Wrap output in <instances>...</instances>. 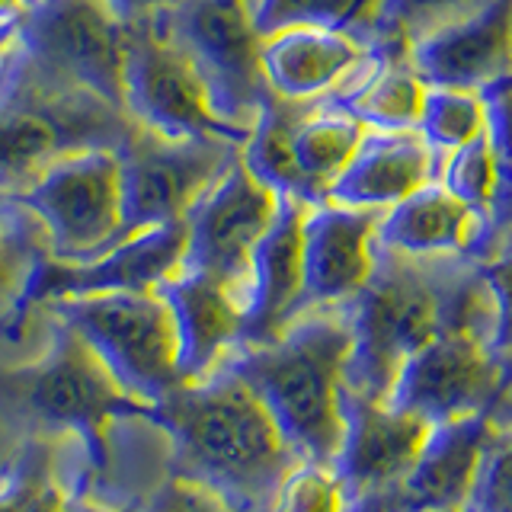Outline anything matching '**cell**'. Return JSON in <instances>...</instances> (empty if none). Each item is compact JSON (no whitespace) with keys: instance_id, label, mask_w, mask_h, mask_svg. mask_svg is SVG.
<instances>
[{"instance_id":"1","label":"cell","mask_w":512,"mask_h":512,"mask_svg":"<svg viewBox=\"0 0 512 512\" xmlns=\"http://www.w3.org/2000/svg\"><path fill=\"white\" fill-rule=\"evenodd\" d=\"M346 388L388 404L404 362L445 330L493 336V295L474 256H407L375 244V269L349 301Z\"/></svg>"},{"instance_id":"2","label":"cell","mask_w":512,"mask_h":512,"mask_svg":"<svg viewBox=\"0 0 512 512\" xmlns=\"http://www.w3.org/2000/svg\"><path fill=\"white\" fill-rule=\"evenodd\" d=\"M151 426L170 439L167 471L208 487L237 512H269L301 464L263 400L228 365L167 394Z\"/></svg>"},{"instance_id":"3","label":"cell","mask_w":512,"mask_h":512,"mask_svg":"<svg viewBox=\"0 0 512 512\" xmlns=\"http://www.w3.org/2000/svg\"><path fill=\"white\" fill-rule=\"evenodd\" d=\"M352 352L349 304L298 314L266 343H240L221 365L237 372L301 461L333 468L343 445V388Z\"/></svg>"},{"instance_id":"4","label":"cell","mask_w":512,"mask_h":512,"mask_svg":"<svg viewBox=\"0 0 512 512\" xmlns=\"http://www.w3.org/2000/svg\"><path fill=\"white\" fill-rule=\"evenodd\" d=\"M0 413L36 426L32 436L77 442L87 471L100 474L109 464V426L151 423L154 407L128 397L84 336L52 320V336L36 359L0 365Z\"/></svg>"},{"instance_id":"5","label":"cell","mask_w":512,"mask_h":512,"mask_svg":"<svg viewBox=\"0 0 512 512\" xmlns=\"http://www.w3.org/2000/svg\"><path fill=\"white\" fill-rule=\"evenodd\" d=\"M135 122L13 42L0 71V186L20 189L55 160L116 148Z\"/></svg>"},{"instance_id":"6","label":"cell","mask_w":512,"mask_h":512,"mask_svg":"<svg viewBox=\"0 0 512 512\" xmlns=\"http://www.w3.org/2000/svg\"><path fill=\"white\" fill-rule=\"evenodd\" d=\"M42 311L84 336L119 388L141 404L157 407L183 384L176 320L157 288L61 298Z\"/></svg>"},{"instance_id":"7","label":"cell","mask_w":512,"mask_h":512,"mask_svg":"<svg viewBox=\"0 0 512 512\" xmlns=\"http://www.w3.org/2000/svg\"><path fill=\"white\" fill-rule=\"evenodd\" d=\"M13 192L36 218L52 260L84 263L122 240V167L116 148L68 154Z\"/></svg>"},{"instance_id":"8","label":"cell","mask_w":512,"mask_h":512,"mask_svg":"<svg viewBox=\"0 0 512 512\" xmlns=\"http://www.w3.org/2000/svg\"><path fill=\"white\" fill-rule=\"evenodd\" d=\"M125 116L138 128L167 138L247 141V132L228 125L215 112L196 64L170 36L164 10L128 20Z\"/></svg>"},{"instance_id":"9","label":"cell","mask_w":512,"mask_h":512,"mask_svg":"<svg viewBox=\"0 0 512 512\" xmlns=\"http://www.w3.org/2000/svg\"><path fill=\"white\" fill-rule=\"evenodd\" d=\"M170 36L196 64L218 116L250 135L260 109L272 100L247 0H176L164 10Z\"/></svg>"},{"instance_id":"10","label":"cell","mask_w":512,"mask_h":512,"mask_svg":"<svg viewBox=\"0 0 512 512\" xmlns=\"http://www.w3.org/2000/svg\"><path fill=\"white\" fill-rule=\"evenodd\" d=\"M240 148L228 138H167L135 125L119 144L122 237L183 221Z\"/></svg>"},{"instance_id":"11","label":"cell","mask_w":512,"mask_h":512,"mask_svg":"<svg viewBox=\"0 0 512 512\" xmlns=\"http://www.w3.org/2000/svg\"><path fill=\"white\" fill-rule=\"evenodd\" d=\"M16 45L125 112L128 20L109 0H32L16 23Z\"/></svg>"},{"instance_id":"12","label":"cell","mask_w":512,"mask_h":512,"mask_svg":"<svg viewBox=\"0 0 512 512\" xmlns=\"http://www.w3.org/2000/svg\"><path fill=\"white\" fill-rule=\"evenodd\" d=\"M509 394L512 365L496 356L490 336L445 330L404 362L388 404L442 426L496 413Z\"/></svg>"},{"instance_id":"13","label":"cell","mask_w":512,"mask_h":512,"mask_svg":"<svg viewBox=\"0 0 512 512\" xmlns=\"http://www.w3.org/2000/svg\"><path fill=\"white\" fill-rule=\"evenodd\" d=\"M276 212L279 196L253 180L244 160L237 157L189 208L183 266L234 288L247 308L253 250L269 231Z\"/></svg>"},{"instance_id":"14","label":"cell","mask_w":512,"mask_h":512,"mask_svg":"<svg viewBox=\"0 0 512 512\" xmlns=\"http://www.w3.org/2000/svg\"><path fill=\"white\" fill-rule=\"evenodd\" d=\"M183 256H186V218L128 234L116 240L109 250L90 256L84 263H64L48 256L36 272V282H32L29 308L36 311L61 298L154 292L173 272L183 269Z\"/></svg>"},{"instance_id":"15","label":"cell","mask_w":512,"mask_h":512,"mask_svg":"<svg viewBox=\"0 0 512 512\" xmlns=\"http://www.w3.org/2000/svg\"><path fill=\"white\" fill-rule=\"evenodd\" d=\"M493 426L496 413L436 426L404 477L346 503V512H461Z\"/></svg>"},{"instance_id":"16","label":"cell","mask_w":512,"mask_h":512,"mask_svg":"<svg viewBox=\"0 0 512 512\" xmlns=\"http://www.w3.org/2000/svg\"><path fill=\"white\" fill-rule=\"evenodd\" d=\"M432 423L391 404H378L343 388V445L333 471L346 490V503L372 496L400 480L420 458Z\"/></svg>"},{"instance_id":"17","label":"cell","mask_w":512,"mask_h":512,"mask_svg":"<svg viewBox=\"0 0 512 512\" xmlns=\"http://www.w3.org/2000/svg\"><path fill=\"white\" fill-rule=\"evenodd\" d=\"M381 215L378 208H346L333 202L308 205L301 231L304 311L343 308L362 292L375 269Z\"/></svg>"},{"instance_id":"18","label":"cell","mask_w":512,"mask_h":512,"mask_svg":"<svg viewBox=\"0 0 512 512\" xmlns=\"http://www.w3.org/2000/svg\"><path fill=\"white\" fill-rule=\"evenodd\" d=\"M407 61L426 87L487 93L512 80V0H487L464 20L420 39Z\"/></svg>"},{"instance_id":"19","label":"cell","mask_w":512,"mask_h":512,"mask_svg":"<svg viewBox=\"0 0 512 512\" xmlns=\"http://www.w3.org/2000/svg\"><path fill=\"white\" fill-rule=\"evenodd\" d=\"M448 154L432 151L420 132H378L365 128L356 154L327 189V202L346 208L388 212L416 189L442 180Z\"/></svg>"},{"instance_id":"20","label":"cell","mask_w":512,"mask_h":512,"mask_svg":"<svg viewBox=\"0 0 512 512\" xmlns=\"http://www.w3.org/2000/svg\"><path fill=\"white\" fill-rule=\"evenodd\" d=\"M304 212H308V202L279 196V212L253 250L244 343L272 340L304 311Z\"/></svg>"},{"instance_id":"21","label":"cell","mask_w":512,"mask_h":512,"mask_svg":"<svg viewBox=\"0 0 512 512\" xmlns=\"http://www.w3.org/2000/svg\"><path fill=\"white\" fill-rule=\"evenodd\" d=\"M167 298L180 336L183 384L202 381L244 343V298L196 269H180L157 288Z\"/></svg>"},{"instance_id":"22","label":"cell","mask_w":512,"mask_h":512,"mask_svg":"<svg viewBox=\"0 0 512 512\" xmlns=\"http://www.w3.org/2000/svg\"><path fill=\"white\" fill-rule=\"evenodd\" d=\"M368 48L336 29L295 26L263 36L260 61L272 96L292 103H314L336 93L362 68Z\"/></svg>"},{"instance_id":"23","label":"cell","mask_w":512,"mask_h":512,"mask_svg":"<svg viewBox=\"0 0 512 512\" xmlns=\"http://www.w3.org/2000/svg\"><path fill=\"white\" fill-rule=\"evenodd\" d=\"M378 244L407 256H480L487 224L442 183H429L381 215Z\"/></svg>"},{"instance_id":"24","label":"cell","mask_w":512,"mask_h":512,"mask_svg":"<svg viewBox=\"0 0 512 512\" xmlns=\"http://www.w3.org/2000/svg\"><path fill=\"white\" fill-rule=\"evenodd\" d=\"M426 84L407 58L368 52L362 68L346 84L324 96L336 109L349 112L365 128L378 132H416L423 112Z\"/></svg>"},{"instance_id":"25","label":"cell","mask_w":512,"mask_h":512,"mask_svg":"<svg viewBox=\"0 0 512 512\" xmlns=\"http://www.w3.org/2000/svg\"><path fill=\"white\" fill-rule=\"evenodd\" d=\"M48 244L16 192L0 186V336L20 340L32 314L29 292L39 266L48 260Z\"/></svg>"},{"instance_id":"26","label":"cell","mask_w":512,"mask_h":512,"mask_svg":"<svg viewBox=\"0 0 512 512\" xmlns=\"http://www.w3.org/2000/svg\"><path fill=\"white\" fill-rule=\"evenodd\" d=\"M311 103H292V100H272L260 109L250 135L240 148V160L250 170L253 180H260L276 196H292L308 205H317V196L304 183L295 160V128Z\"/></svg>"},{"instance_id":"27","label":"cell","mask_w":512,"mask_h":512,"mask_svg":"<svg viewBox=\"0 0 512 512\" xmlns=\"http://www.w3.org/2000/svg\"><path fill=\"white\" fill-rule=\"evenodd\" d=\"M362 135L365 125L352 119L349 112L330 106L327 100H314L311 109L301 116L295 128V160L317 202H327L330 183L346 170Z\"/></svg>"},{"instance_id":"28","label":"cell","mask_w":512,"mask_h":512,"mask_svg":"<svg viewBox=\"0 0 512 512\" xmlns=\"http://www.w3.org/2000/svg\"><path fill=\"white\" fill-rule=\"evenodd\" d=\"M484 4L487 0H375L356 39L375 55L407 58L420 39L448 23L464 20Z\"/></svg>"},{"instance_id":"29","label":"cell","mask_w":512,"mask_h":512,"mask_svg":"<svg viewBox=\"0 0 512 512\" xmlns=\"http://www.w3.org/2000/svg\"><path fill=\"white\" fill-rule=\"evenodd\" d=\"M55 436H29L0 477V512H64L77 487L61 474Z\"/></svg>"},{"instance_id":"30","label":"cell","mask_w":512,"mask_h":512,"mask_svg":"<svg viewBox=\"0 0 512 512\" xmlns=\"http://www.w3.org/2000/svg\"><path fill=\"white\" fill-rule=\"evenodd\" d=\"M487 128V106L480 93L426 87L423 112L416 132L426 138V144L439 154H452L461 144H468L474 135Z\"/></svg>"},{"instance_id":"31","label":"cell","mask_w":512,"mask_h":512,"mask_svg":"<svg viewBox=\"0 0 512 512\" xmlns=\"http://www.w3.org/2000/svg\"><path fill=\"white\" fill-rule=\"evenodd\" d=\"M375 0H256L253 26L260 36H272L279 29L314 26L336 29L359 36Z\"/></svg>"},{"instance_id":"32","label":"cell","mask_w":512,"mask_h":512,"mask_svg":"<svg viewBox=\"0 0 512 512\" xmlns=\"http://www.w3.org/2000/svg\"><path fill=\"white\" fill-rule=\"evenodd\" d=\"M480 96H484V106H487V132H490L493 170H496L487 244H484L487 250L493 240L512 234V87L500 84Z\"/></svg>"},{"instance_id":"33","label":"cell","mask_w":512,"mask_h":512,"mask_svg":"<svg viewBox=\"0 0 512 512\" xmlns=\"http://www.w3.org/2000/svg\"><path fill=\"white\" fill-rule=\"evenodd\" d=\"M461 512H512V394L496 410V426L484 445Z\"/></svg>"},{"instance_id":"34","label":"cell","mask_w":512,"mask_h":512,"mask_svg":"<svg viewBox=\"0 0 512 512\" xmlns=\"http://www.w3.org/2000/svg\"><path fill=\"white\" fill-rule=\"evenodd\" d=\"M458 202L484 218L490 224V205H493V186H496V170H493V148H490V132L484 128L474 135L468 144H461L442 164V180H439Z\"/></svg>"},{"instance_id":"35","label":"cell","mask_w":512,"mask_h":512,"mask_svg":"<svg viewBox=\"0 0 512 512\" xmlns=\"http://www.w3.org/2000/svg\"><path fill=\"white\" fill-rule=\"evenodd\" d=\"M269 512H346V490L333 468L301 461L285 477Z\"/></svg>"},{"instance_id":"36","label":"cell","mask_w":512,"mask_h":512,"mask_svg":"<svg viewBox=\"0 0 512 512\" xmlns=\"http://www.w3.org/2000/svg\"><path fill=\"white\" fill-rule=\"evenodd\" d=\"M477 266L484 272L487 288L493 295L490 346L496 356H503L512 365V234L493 240V244L477 256Z\"/></svg>"},{"instance_id":"37","label":"cell","mask_w":512,"mask_h":512,"mask_svg":"<svg viewBox=\"0 0 512 512\" xmlns=\"http://www.w3.org/2000/svg\"><path fill=\"white\" fill-rule=\"evenodd\" d=\"M128 509L132 512H237L234 506L224 503L218 493L173 471H167V477L160 480L144 500H138Z\"/></svg>"},{"instance_id":"38","label":"cell","mask_w":512,"mask_h":512,"mask_svg":"<svg viewBox=\"0 0 512 512\" xmlns=\"http://www.w3.org/2000/svg\"><path fill=\"white\" fill-rule=\"evenodd\" d=\"M109 4L116 7L119 16H125V20H135V16H144V13L167 10L176 4V0H109Z\"/></svg>"},{"instance_id":"39","label":"cell","mask_w":512,"mask_h":512,"mask_svg":"<svg viewBox=\"0 0 512 512\" xmlns=\"http://www.w3.org/2000/svg\"><path fill=\"white\" fill-rule=\"evenodd\" d=\"M32 0H0V26L7 23H20V16L29 10Z\"/></svg>"},{"instance_id":"40","label":"cell","mask_w":512,"mask_h":512,"mask_svg":"<svg viewBox=\"0 0 512 512\" xmlns=\"http://www.w3.org/2000/svg\"><path fill=\"white\" fill-rule=\"evenodd\" d=\"M13 42H16V23L0 26V71H4V61H7V55H10Z\"/></svg>"},{"instance_id":"41","label":"cell","mask_w":512,"mask_h":512,"mask_svg":"<svg viewBox=\"0 0 512 512\" xmlns=\"http://www.w3.org/2000/svg\"><path fill=\"white\" fill-rule=\"evenodd\" d=\"M247 7H250V10H253V7H256V0H247Z\"/></svg>"},{"instance_id":"42","label":"cell","mask_w":512,"mask_h":512,"mask_svg":"<svg viewBox=\"0 0 512 512\" xmlns=\"http://www.w3.org/2000/svg\"><path fill=\"white\" fill-rule=\"evenodd\" d=\"M506 87H512V80H506Z\"/></svg>"}]
</instances>
